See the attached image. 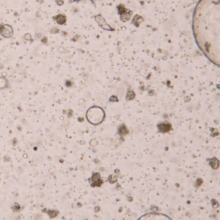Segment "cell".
Listing matches in <instances>:
<instances>
[{"label":"cell","instance_id":"6da1fadb","mask_svg":"<svg viewBox=\"0 0 220 220\" xmlns=\"http://www.w3.org/2000/svg\"><path fill=\"white\" fill-rule=\"evenodd\" d=\"M192 29L203 54L220 65V0H199L194 12Z\"/></svg>","mask_w":220,"mask_h":220},{"label":"cell","instance_id":"7a4b0ae2","mask_svg":"<svg viewBox=\"0 0 220 220\" xmlns=\"http://www.w3.org/2000/svg\"><path fill=\"white\" fill-rule=\"evenodd\" d=\"M105 113L101 108L99 107H92L87 111L86 117L87 120L92 124L98 125L103 121L104 118Z\"/></svg>","mask_w":220,"mask_h":220},{"label":"cell","instance_id":"3957f363","mask_svg":"<svg viewBox=\"0 0 220 220\" xmlns=\"http://www.w3.org/2000/svg\"><path fill=\"white\" fill-rule=\"evenodd\" d=\"M137 220H172L168 216L161 213H148L144 214Z\"/></svg>","mask_w":220,"mask_h":220},{"label":"cell","instance_id":"277c9868","mask_svg":"<svg viewBox=\"0 0 220 220\" xmlns=\"http://www.w3.org/2000/svg\"><path fill=\"white\" fill-rule=\"evenodd\" d=\"M0 34L5 37L8 38L13 35V29L8 25H0Z\"/></svg>","mask_w":220,"mask_h":220},{"label":"cell","instance_id":"5b68a950","mask_svg":"<svg viewBox=\"0 0 220 220\" xmlns=\"http://www.w3.org/2000/svg\"><path fill=\"white\" fill-rule=\"evenodd\" d=\"M158 129L161 133H167L171 130V125L169 124L162 123L158 125Z\"/></svg>","mask_w":220,"mask_h":220},{"label":"cell","instance_id":"8992f818","mask_svg":"<svg viewBox=\"0 0 220 220\" xmlns=\"http://www.w3.org/2000/svg\"><path fill=\"white\" fill-rule=\"evenodd\" d=\"M8 81L5 77H0V89H4L8 88Z\"/></svg>","mask_w":220,"mask_h":220},{"label":"cell","instance_id":"52a82bcc","mask_svg":"<svg viewBox=\"0 0 220 220\" xmlns=\"http://www.w3.org/2000/svg\"><path fill=\"white\" fill-rule=\"evenodd\" d=\"M54 19L56 21V22L60 24V25H63L64 23H65L66 21V17L63 14H59L57 15L56 16L54 17Z\"/></svg>","mask_w":220,"mask_h":220},{"label":"cell","instance_id":"ba28073f","mask_svg":"<svg viewBox=\"0 0 220 220\" xmlns=\"http://www.w3.org/2000/svg\"><path fill=\"white\" fill-rule=\"evenodd\" d=\"M128 133H129V131H128V129H127V127H126L124 125H121V126L119 128L118 134L121 135V136H124V135H127Z\"/></svg>","mask_w":220,"mask_h":220},{"label":"cell","instance_id":"9c48e42d","mask_svg":"<svg viewBox=\"0 0 220 220\" xmlns=\"http://www.w3.org/2000/svg\"><path fill=\"white\" fill-rule=\"evenodd\" d=\"M58 32H59V30H58V28H53L52 30V31H51V32L53 33V34H56V33H58Z\"/></svg>","mask_w":220,"mask_h":220},{"label":"cell","instance_id":"30bf717a","mask_svg":"<svg viewBox=\"0 0 220 220\" xmlns=\"http://www.w3.org/2000/svg\"><path fill=\"white\" fill-rule=\"evenodd\" d=\"M31 38V35L29 34H26L25 35V39H27V40H29V39H30Z\"/></svg>","mask_w":220,"mask_h":220},{"label":"cell","instance_id":"8fae6325","mask_svg":"<svg viewBox=\"0 0 220 220\" xmlns=\"http://www.w3.org/2000/svg\"><path fill=\"white\" fill-rule=\"evenodd\" d=\"M57 3H58V4L59 5H62V4L63 3V2L62 1H61V0H60V1L57 2Z\"/></svg>","mask_w":220,"mask_h":220}]
</instances>
